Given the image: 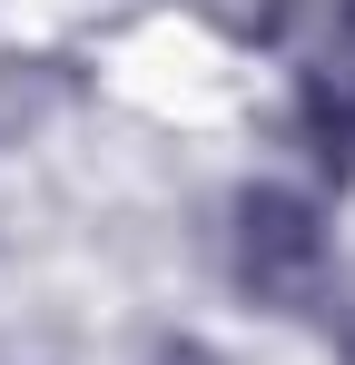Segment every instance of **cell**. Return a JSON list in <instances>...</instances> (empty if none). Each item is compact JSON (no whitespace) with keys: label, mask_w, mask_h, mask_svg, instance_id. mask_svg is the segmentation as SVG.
Wrapping results in <instances>:
<instances>
[{"label":"cell","mask_w":355,"mask_h":365,"mask_svg":"<svg viewBox=\"0 0 355 365\" xmlns=\"http://www.w3.org/2000/svg\"><path fill=\"white\" fill-rule=\"evenodd\" d=\"M227 287L267 316H306L336 287V227L326 197L287 178H247L227 197Z\"/></svg>","instance_id":"6da1fadb"},{"label":"cell","mask_w":355,"mask_h":365,"mask_svg":"<svg viewBox=\"0 0 355 365\" xmlns=\"http://www.w3.org/2000/svg\"><path fill=\"white\" fill-rule=\"evenodd\" d=\"M296 138L316 168H355V0H296Z\"/></svg>","instance_id":"7a4b0ae2"},{"label":"cell","mask_w":355,"mask_h":365,"mask_svg":"<svg viewBox=\"0 0 355 365\" xmlns=\"http://www.w3.org/2000/svg\"><path fill=\"white\" fill-rule=\"evenodd\" d=\"M158 365H227V356H217L207 336H168V346H158Z\"/></svg>","instance_id":"3957f363"},{"label":"cell","mask_w":355,"mask_h":365,"mask_svg":"<svg viewBox=\"0 0 355 365\" xmlns=\"http://www.w3.org/2000/svg\"><path fill=\"white\" fill-rule=\"evenodd\" d=\"M336 365H355V297L336 306Z\"/></svg>","instance_id":"277c9868"}]
</instances>
